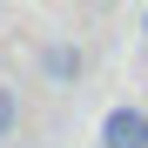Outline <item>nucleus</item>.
<instances>
[{
    "label": "nucleus",
    "instance_id": "f257e3e1",
    "mask_svg": "<svg viewBox=\"0 0 148 148\" xmlns=\"http://www.w3.org/2000/svg\"><path fill=\"white\" fill-rule=\"evenodd\" d=\"M101 148H148V108L121 101L101 114Z\"/></svg>",
    "mask_w": 148,
    "mask_h": 148
},
{
    "label": "nucleus",
    "instance_id": "f03ea898",
    "mask_svg": "<svg viewBox=\"0 0 148 148\" xmlns=\"http://www.w3.org/2000/svg\"><path fill=\"white\" fill-rule=\"evenodd\" d=\"M40 67L54 74V81H81V47H67V40H54V47L40 54Z\"/></svg>",
    "mask_w": 148,
    "mask_h": 148
},
{
    "label": "nucleus",
    "instance_id": "7ed1b4c3",
    "mask_svg": "<svg viewBox=\"0 0 148 148\" xmlns=\"http://www.w3.org/2000/svg\"><path fill=\"white\" fill-rule=\"evenodd\" d=\"M14 121H20V101H14V88H7V81H0V141L14 135Z\"/></svg>",
    "mask_w": 148,
    "mask_h": 148
},
{
    "label": "nucleus",
    "instance_id": "20e7f679",
    "mask_svg": "<svg viewBox=\"0 0 148 148\" xmlns=\"http://www.w3.org/2000/svg\"><path fill=\"white\" fill-rule=\"evenodd\" d=\"M141 34H148V14H141Z\"/></svg>",
    "mask_w": 148,
    "mask_h": 148
}]
</instances>
